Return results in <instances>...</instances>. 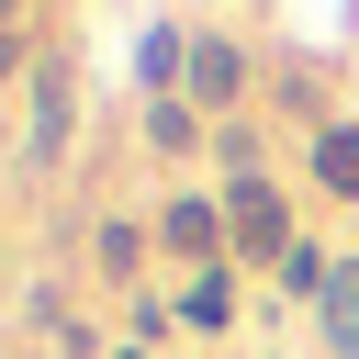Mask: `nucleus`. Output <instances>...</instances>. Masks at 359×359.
<instances>
[{
    "mask_svg": "<svg viewBox=\"0 0 359 359\" xmlns=\"http://www.w3.org/2000/svg\"><path fill=\"white\" fill-rule=\"evenodd\" d=\"M224 224H236L247 247H280V236H292V213H280V191H269V168H247V180L224 191Z\"/></svg>",
    "mask_w": 359,
    "mask_h": 359,
    "instance_id": "f257e3e1",
    "label": "nucleus"
},
{
    "mask_svg": "<svg viewBox=\"0 0 359 359\" xmlns=\"http://www.w3.org/2000/svg\"><path fill=\"white\" fill-rule=\"evenodd\" d=\"M157 236H168L191 269H213V247H224V202H191V191H180V202L157 213Z\"/></svg>",
    "mask_w": 359,
    "mask_h": 359,
    "instance_id": "f03ea898",
    "label": "nucleus"
},
{
    "mask_svg": "<svg viewBox=\"0 0 359 359\" xmlns=\"http://www.w3.org/2000/svg\"><path fill=\"white\" fill-rule=\"evenodd\" d=\"M56 146H67V67L45 56L34 67V135H22V157H56Z\"/></svg>",
    "mask_w": 359,
    "mask_h": 359,
    "instance_id": "7ed1b4c3",
    "label": "nucleus"
},
{
    "mask_svg": "<svg viewBox=\"0 0 359 359\" xmlns=\"http://www.w3.org/2000/svg\"><path fill=\"white\" fill-rule=\"evenodd\" d=\"M146 146H168V157H191V146H202V112H191L180 90H157V101H146Z\"/></svg>",
    "mask_w": 359,
    "mask_h": 359,
    "instance_id": "20e7f679",
    "label": "nucleus"
},
{
    "mask_svg": "<svg viewBox=\"0 0 359 359\" xmlns=\"http://www.w3.org/2000/svg\"><path fill=\"white\" fill-rule=\"evenodd\" d=\"M236 79H247V56L202 34V45H191V90H202V101H236Z\"/></svg>",
    "mask_w": 359,
    "mask_h": 359,
    "instance_id": "39448f33",
    "label": "nucleus"
},
{
    "mask_svg": "<svg viewBox=\"0 0 359 359\" xmlns=\"http://www.w3.org/2000/svg\"><path fill=\"white\" fill-rule=\"evenodd\" d=\"M314 168H325V191L359 202V123H325V135H314Z\"/></svg>",
    "mask_w": 359,
    "mask_h": 359,
    "instance_id": "423d86ee",
    "label": "nucleus"
},
{
    "mask_svg": "<svg viewBox=\"0 0 359 359\" xmlns=\"http://www.w3.org/2000/svg\"><path fill=\"white\" fill-rule=\"evenodd\" d=\"M180 325H191V337H213V325H224V269H191V292H180Z\"/></svg>",
    "mask_w": 359,
    "mask_h": 359,
    "instance_id": "0eeeda50",
    "label": "nucleus"
},
{
    "mask_svg": "<svg viewBox=\"0 0 359 359\" xmlns=\"http://www.w3.org/2000/svg\"><path fill=\"white\" fill-rule=\"evenodd\" d=\"M325 325H359V258H337V280H325Z\"/></svg>",
    "mask_w": 359,
    "mask_h": 359,
    "instance_id": "6e6552de",
    "label": "nucleus"
},
{
    "mask_svg": "<svg viewBox=\"0 0 359 359\" xmlns=\"http://www.w3.org/2000/svg\"><path fill=\"white\" fill-rule=\"evenodd\" d=\"M180 67H191V56H180V34H168V22H157V34H146V79H157V90H168V79H180Z\"/></svg>",
    "mask_w": 359,
    "mask_h": 359,
    "instance_id": "1a4fd4ad",
    "label": "nucleus"
},
{
    "mask_svg": "<svg viewBox=\"0 0 359 359\" xmlns=\"http://www.w3.org/2000/svg\"><path fill=\"white\" fill-rule=\"evenodd\" d=\"M325 337H337V359H359V325H325Z\"/></svg>",
    "mask_w": 359,
    "mask_h": 359,
    "instance_id": "9d476101",
    "label": "nucleus"
},
{
    "mask_svg": "<svg viewBox=\"0 0 359 359\" xmlns=\"http://www.w3.org/2000/svg\"><path fill=\"white\" fill-rule=\"evenodd\" d=\"M11 56H22V45H11V34H0V67H11Z\"/></svg>",
    "mask_w": 359,
    "mask_h": 359,
    "instance_id": "9b49d317",
    "label": "nucleus"
}]
</instances>
